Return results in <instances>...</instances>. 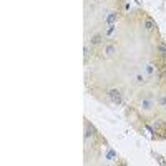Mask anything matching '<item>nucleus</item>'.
Masks as SVG:
<instances>
[{"label":"nucleus","instance_id":"obj_1","mask_svg":"<svg viewBox=\"0 0 166 166\" xmlns=\"http://www.w3.org/2000/svg\"><path fill=\"white\" fill-rule=\"evenodd\" d=\"M108 98L111 103H115V105H120L121 103V93H120V90H116V88H111L108 91Z\"/></svg>","mask_w":166,"mask_h":166},{"label":"nucleus","instance_id":"obj_2","mask_svg":"<svg viewBox=\"0 0 166 166\" xmlns=\"http://www.w3.org/2000/svg\"><path fill=\"white\" fill-rule=\"evenodd\" d=\"M154 27H156V23H154L153 18L146 17L145 18V28H146V30H154Z\"/></svg>","mask_w":166,"mask_h":166},{"label":"nucleus","instance_id":"obj_3","mask_svg":"<svg viewBox=\"0 0 166 166\" xmlns=\"http://www.w3.org/2000/svg\"><path fill=\"white\" fill-rule=\"evenodd\" d=\"M101 40H103V35L96 33V35H93V38H91V45H100Z\"/></svg>","mask_w":166,"mask_h":166},{"label":"nucleus","instance_id":"obj_4","mask_svg":"<svg viewBox=\"0 0 166 166\" xmlns=\"http://www.w3.org/2000/svg\"><path fill=\"white\" fill-rule=\"evenodd\" d=\"M146 73H148L150 76H153L156 73V67L153 65V63H148V65H146Z\"/></svg>","mask_w":166,"mask_h":166},{"label":"nucleus","instance_id":"obj_5","mask_svg":"<svg viewBox=\"0 0 166 166\" xmlns=\"http://www.w3.org/2000/svg\"><path fill=\"white\" fill-rule=\"evenodd\" d=\"M116 53V47L115 45H108L106 47V57H113Z\"/></svg>","mask_w":166,"mask_h":166},{"label":"nucleus","instance_id":"obj_6","mask_svg":"<svg viewBox=\"0 0 166 166\" xmlns=\"http://www.w3.org/2000/svg\"><path fill=\"white\" fill-rule=\"evenodd\" d=\"M116 18H118V15H116L115 12H111L110 15H108V18H106V22H108L110 25H111V23H115V20H116Z\"/></svg>","mask_w":166,"mask_h":166},{"label":"nucleus","instance_id":"obj_7","mask_svg":"<svg viewBox=\"0 0 166 166\" xmlns=\"http://www.w3.org/2000/svg\"><path fill=\"white\" fill-rule=\"evenodd\" d=\"M141 105H143L146 110H150L151 106H153V101H151V100H143V101H141Z\"/></svg>","mask_w":166,"mask_h":166},{"label":"nucleus","instance_id":"obj_8","mask_svg":"<svg viewBox=\"0 0 166 166\" xmlns=\"http://www.w3.org/2000/svg\"><path fill=\"white\" fill-rule=\"evenodd\" d=\"M145 81V78H143V75H136V83H138V85H141V83Z\"/></svg>","mask_w":166,"mask_h":166},{"label":"nucleus","instance_id":"obj_9","mask_svg":"<svg viewBox=\"0 0 166 166\" xmlns=\"http://www.w3.org/2000/svg\"><path fill=\"white\" fill-rule=\"evenodd\" d=\"M83 53H85V58H88V47L85 45V48H83Z\"/></svg>","mask_w":166,"mask_h":166},{"label":"nucleus","instance_id":"obj_10","mask_svg":"<svg viewBox=\"0 0 166 166\" xmlns=\"http://www.w3.org/2000/svg\"><path fill=\"white\" fill-rule=\"evenodd\" d=\"M96 2H100V0H96Z\"/></svg>","mask_w":166,"mask_h":166}]
</instances>
